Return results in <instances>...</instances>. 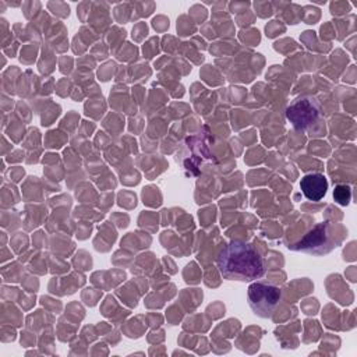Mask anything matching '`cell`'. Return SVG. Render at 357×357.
<instances>
[{"label":"cell","mask_w":357,"mask_h":357,"mask_svg":"<svg viewBox=\"0 0 357 357\" xmlns=\"http://www.w3.org/2000/svg\"><path fill=\"white\" fill-rule=\"evenodd\" d=\"M220 275L227 280L248 282L264 276L265 266L262 257L250 243L233 240L227 243L216 258Z\"/></svg>","instance_id":"1"},{"label":"cell","mask_w":357,"mask_h":357,"mask_svg":"<svg viewBox=\"0 0 357 357\" xmlns=\"http://www.w3.org/2000/svg\"><path fill=\"white\" fill-rule=\"evenodd\" d=\"M343 240V234L337 233L329 222L317 223L301 240L289 248L294 251H303L312 255H325L333 248L339 247Z\"/></svg>","instance_id":"2"},{"label":"cell","mask_w":357,"mask_h":357,"mask_svg":"<svg viewBox=\"0 0 357 357\" xmlns=\"http://www.w3.org/2000/svg\"><path fill=\"white\" fill-rule=\"evenodd\" d=\"M247 297L248 305L255 315L269 318L280 301L282 290L271 283L254 282L248 286Z\"/></svg>","instance_id":"3"},{"label":"cell","mask_w":357,"mask_h":357,"mask_svg":"<svg viewBox=\"0 0 357 357\" xmlns=\"http://www.w3.org/2000/svg\"><path fill=\"white\" fill-rule=\"evenodd\" d=\"M321 114L319 102L310 95H303L296 98L286 109V117L297 130H305Z\"/></svg>","instance_id":"4"},{"label":"cell","mask_w":357,"mask_h":357,"mask_svg":"<svg viewBox=\"0 0 357 357\" xmlns=\"http://www.w3.org/2000/svg\"><path fill=\"white\" fill-rule=\"evenodd\" d=\"M328 180L322 173H308L300 181V188L308 201H321L328 191Z\"/></svg>","instance_id":"5"},{"label":"cell","mask_w":357,"mask_h":357,"mask_svg":"<svg viewBox=\"0 0 357 357\" xmlns=\"http://www.w3.org/2000/svg\"><path fill=\"white\" fill-rule=\"evenodd\" d=\"M333 198L339 205H347L350 198H351V190L346 184H339L335 187L333 191Z\"/></svg>","instance_id":"6"}]
</instances>
